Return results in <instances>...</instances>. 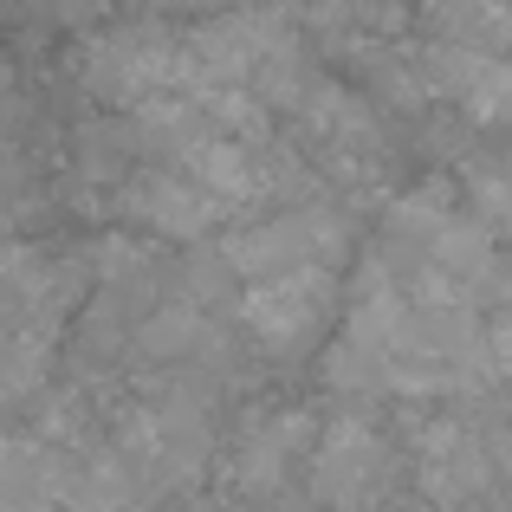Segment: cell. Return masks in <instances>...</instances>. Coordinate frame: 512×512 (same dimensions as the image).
Masks as SVG:
<instances>
[{
  "label": "cell",
  "mask_w": 512,
  "mask_h": 512,
  "mask_svg": "<svg viewBox=\"0 0 512 512\" xmlns=\"http://www.w3.org/2000/svg\"><path fill=\"white\" fill-rule=\"evenodd\" d=\"M221 247H227V260L240 266L247 286L312 273V266L338 273L350 260V221L338 208H279V214H266V221H240Z\"/></svg>",
  "instance_id": "1"
},
{
  "label": "cell",
  "mask_w": 512,
  "mask_h": 512,
  "mask_svg": "<svg viewBox=\"0 0 512 512\" xmlns=\"http://www.w3.org/2000/svg\"><path fill=\"white\" fill-rule=\"evenodd\" d=\"M318 441H325V428H318L312 409H279V415H260V422H247V435H240L234 448V493H247L253 506H273L286 500V474L299 461H312Z\"/></svg>",
  "instance_id": "5"
},
{
  "label": "cell",
  "mask_w": 512,
  "mask_h": 512,
  "mask_svg": "<svg viewBox=\"0 0 512 512\" xmlns=\"http://www.w3.org/2000/svg\"><path fill=\"white\" fill-rule=\"evenodd\" d=\"M461 201L487 234H512V169L506 163H480L461 175Z\"/></svg>",
  "instance_id": "9"
},
{
  "label": "cell",
  "mask_w": 512,
  "mask_h": 512,
  "mask_svg": "<svg viewBox=\"0 0 512 512\" xmlns=\"http://www.w3.org/2000/svg\"><path fill=\"white\" fill-rule=\"evenodd\" d=\"M247 318L253 344L279 363H299L305 350L325 338V325L338 318V273L312 266V273H292V279H266V286H247Z\"/></svg>",
  "instance_id": "3"
},
{
  "label": "cell",
  "mask_w": 512,
  "mask_h": 512,
  "mask_svg": "<svg viewBox=\"0 0 512 512\" xmlns=\"http://www.w3.org/2000/svg\"><path fill=\"white\" fill-rule=\"evenodd\" d=\"M78 150V175L85 182H124L130 188V156H143V137H137V117H85L72 137Z\"/></svg>",
  "instance_id": "7"
},
{
  "label": "cell",
  "mask_w": 512,
  "mask_h": 512,
  "mask_svg": "<svg viewBox=\"0 0 512 512\" xmlns=\"http://www.w3.org/2000/svg\"><path fill=\"white\" fill-rule=\"evenodd\" d=\"M175 299H188L195 312H227V305H247V279H240V266L227 260L221 240H201V247H188V260L175 266Z\"/></svg>",
  "instance_id": "8"
},
{
  "label": "cell",
  "mask_w": 512,
  "mask_h": 512,
  "mask_svg": "<svg viewBox=\"0 0 512 512\" xmlns=\"http://www.w3.org/2000/svg\"><path fill=\"white\" fill-rule=\"evenodd\" d=\"M124 208L137 227H150V234H169V240H188V247H201V234H208L214 221H221V208H214V195L195 182L188 169H137L124 188Z\"/></svg>",
  "instance_id": "6"
},
{
  "label": "cell",
  "mask_w": 512,
  "mask_h": 512,
  "mask_svg": "<svg viewBox=\"0 0 512 512\" xmlns=\"http://www.w3.org/2000/svg\"><path fill=\"white\" fill-rule=\"evenodd\" d=\"M415 487L441 512H480L500 487L493 441L474 422H428L422 441H415Z\"/></svg>",
  "instance_id": "4"
},
{
  "label": "cell",
  "mask_w": 512,
  "mask_h": 512,
  "mask_svg": "<svg viewBox=\"0 0 512 512\" xmlns=\"http://www.w3.org/2000/svg\"><path fill=\"white\" fill-rule=\"evenodd\" d=\"M487 312H500V318H512V253H500V266H493V279H487Z\"/></svg>",
  "instance_id": "10"
},
{
  "label": "cell",
  "mask_w": 512,
  "mask_h": 512,
  "mask_svg": "<svg viewBox=\"0 0 512 512\" xmlns=\"http://www.w3.org/2000/svg\"><path fill=\"white\" fill-rule=\"evenodd\" d=\"M396 448L376 435L363 415H338L325 422V441L312 454V506L325 512H376L396 487Z\"/></svg>",
  "instance_id": "2"
},
{
  "label": "cell",
  "mask_w": 512,
  "mask_h": 512,
  "mask_svg": "<svg viewBox=\"0 0 512 512\" xmlns=\"http://www.w3.org/2000/svg\"><path fill=\"white\" fill-rule=\"evenodd\" d=\"M182 512H240V506H227V500H188Z\"/></svg>",
  "instance_id": "11"
}]
</instances>
